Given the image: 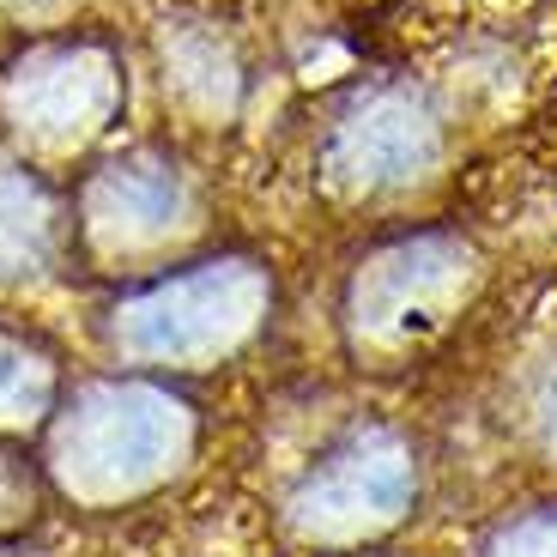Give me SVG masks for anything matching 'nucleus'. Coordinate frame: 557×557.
Listing matches in <instances>:
<instances>
[{
	"label": "nucleus",
	"mask_w": 557,
	"mask_h": 557,
	"mask_svg": "<svg viewBox=\"0 0 557 557\" xmlns=\"http://www.w3.org/2000/svg\"><path fill=\"white\" fill-rule=\"evenodd\" d=\"M55 406H61L55 351L37 346L18 327H0V443H13L18 431L49 424Z\"/></svg>",
	"instance_id": "8"
},
{
	"label": "nucleus",
	"mask_w": 557,
	"mask_h": 557,
	"mask_svg": "<svg viewBox=\"0 0 557 557\" xmlns=\"http://www.w3.org/2000/svg\"><path fill=\"white\" fill-rule=\"evenodd\" d=\"M431 164H436V115L424 110V98H412L400 85L351 103L339 115V127L327 134V152H321L327 182L346 188V195L400 188V182L424 176Z\"/></svg>",
	"instance_id": "6"
},
{
	"label": "nucleus",
	"mask_w": 557,
	"mask_h": 557,
	"mask_svg": "<svg viewBox=\"0 0 557 557\" xmlns=\"http://www.w3.org/2000/svg\"><path fill=\"white\" fill-rule=\"evenodd\" d=\"M267 309H273L267 267L224 255L122 297L110 309V346L146 370H200L249 346L267 327Z\"/></svg>",
	"instance_id": "2"
},
{
	"label": "nucleus",
	"mask_w": 557,
	"mask_h": 557,
	"mask_svg": "<svg viewBox=\"0 0 557 557\" xmlns=\"http://www.w3.org/2000/svg\"><path fill=\"white\" fill-rule=\"evenodd\" d=\"M467 278V249L455 237H406L394 249L370 255L363 273L351 278V334L358 346H412L443 321Z\"/></svg>",
	"instance_id": "4"
},
{
	"label": "nucleus",
	"mask_w": 557,
	"mask_h": 557,
	"mask_svg": "<svg viewBox=\"0 0 557 557\" xmlns=\"http://www.w3.org/2000/svg\"><path fill=\"white\" fill-rule=\"evenodd\" d=\"M37 503H42V467H30V455H18L13 443H0V540L25 533Z\"/></svg>",
	"instance_id": "10"
},
{
	"label": "nucleus",
	"mask_w": 557,
	"mask_h": 557,
	"mask_svg": "<svg viewBox=\"0 0 557 557\" xmlns=\"http://www.w3.org/2000/svg\"><path fill=\"white\" fill-rule=\"evenodd\" d=\"M540 424H545V436L557 443V370L540 382Z\"/></svg>",
	"instance_id": "12"
},
{
	"label": "nucleus",
	"mask_w": 557,
	"mask_h": 557,
	"mask_svg": "<svg viewBox=\"0 0 557 557\" xmlns=\"http://www.w3.org/2000/svg\"><path fill=\"white\" fill-rule=\"evenodd\" d=\"M195 443L200 418L188 394L158 376H98L73 388L49 418L42 479L79 509H122L170 485Z\"/></svg>",
	"instance_id": "1"
},
{
	"label": "nucleus",
	"mask_w": 557,
	"mask_h": 557,
	"mask_svg": "<svg viewBox=\"0 0 557 557\" xmlns=\"http://www.w3.org/2000/svg\"><path fill=\"white\" fill-rule=\"evenodd\" d=\"M418 491V460L394 431L370 424V431L339 436L327 455L304 473V485L285 503L297 540L309 545H351L363 533L388 528L406 516V503Z\"/></svg>",
	"instance_id": "3"
},
{
	"label": "nucleus",
	"mask_w": 557,
	"mask_h": 557,
	"mask_svg": "<svg viewBox=\"0 0 557 557\" xmlns=\"http://www.w3.org/2000/svg\"><path fill=\"white\" fill-rule=\"evenodd\" d=\"M122 98V73L98 42H49L30 49L7 79H0V103L13 115V127L37 146H79L115 115Z\"/></svg>",
	"instance_id": "5"
},
{
	"label": "nucleus",
	"mask_w": 557,
	"mask_h": 557,
	"mask_svg": "<svg viewBox=\"0 0 557 557\" xmlns=\"http://www.w3.org/2000/svg\"><path fill=\"white\" fill-rule=\"evenodd\" d=\"M485 557H557V509L528 516V521H516L509 533H497V545H491Z\"/></svg>",
	"instance_id": "11"
},
{
	"label": "nucleus",
	"mask_w": 557,
	"mask_h": 557,
	"mask_svg": "<svg viewBox=\"0 0 557 557\" xmlns=\"http://www.w3.org/2000/svg\"><path fill=\"white\" fill-rule=\"evenodd\" d=\"M55 255V200L37 176L0 170V285L37 273Z\"/></svg>",
	"instance_id": "9"
},
{
	"label": "nucleus",
	"mask_w": 557,
	"mask_h": 557,
	"mask_svg": "<svg viewBox=\"0 0 557 557\" xmlns=\"http://www.w3.org/2000/svg\"><path fill=\"white\" fill-rule=\"evenodd\" d=\"M188 212L176 170L164 164H110L91 188H85V224L103 249H146V243H164L170 231Z\"/></svg>",
	"instance_id": "7"
}]
</instances>
